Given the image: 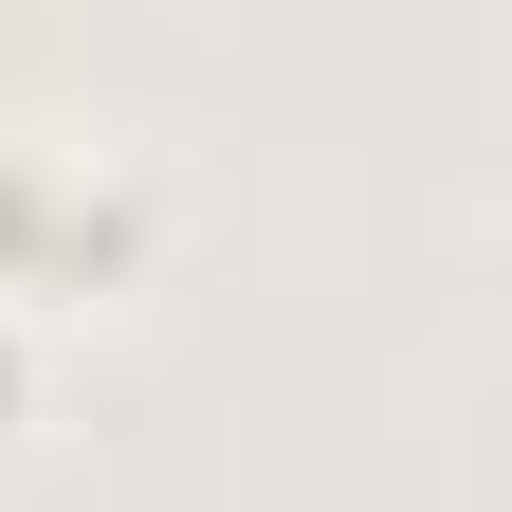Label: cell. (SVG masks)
I'll list each match as a JSON object with an SVG mask.
<instances>
[{"label": "cell", "mask_w": 512, "mask_h": 512, "mask_svg": "<svg viewBox=\"0 0 512 512\" xmlns=\"http://www.w3.org/2000/svg\"><path fill=\"white\" fill-rule=\"evenodd\" d=\"M128 238H147V147H110V128H0V311L92 293Z\"/></svg>", "instance_id": "1"}, {"label": "cell", "mask_w": 512, "mask_h": 512, "mask_svg": "<svg viewBox=\"0 0 512 512\" xmlns=\"http://www.w3.org/2000/svg\"><path fill=\"white\" fill-rule=\"evenodd\" d=\"M19 403H37V330L0 311V421H19Z\"/></svg>", "instance_id": "2"}]
</instances>
